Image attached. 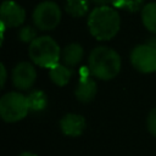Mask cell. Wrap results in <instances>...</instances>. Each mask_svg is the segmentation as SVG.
Wrapping results in <instances>:
<instances>
[{
  "instance_id": "obj_1",
  "label": "cell",
  "mask_w": 156,
  "mask_h": 156,
  "mask_svg": "<svg viewBox=\"0 0 156 156\" xmlns=\"http://www.w3.org/2000/svg\"><path fill=\"white\" fill-rule=\"evenodd\" d=\"M121 20L118 12L110 6L95 7L88 17L90 34L98 40L112 39L119 29Z\"/></svg>"
},
{
  "instance_id": "obj_2",
  "label": "cell",
  "mask_w": 156,
  "mask_h": 156,
  "mask_svg": "<svg viewBox=\"0 0 156 156\" xmlns=\"http://www.w3.org/2000/svg\"><path fill=\"white\" fill-rule=\"evenodd\" d=\"M89 71L90 73L102 80L115 78L121 69V57L111 48L98 46L94 48L89 55Z\"/></svg>"
},
{
  "instance_id": "obj_3",
  "label": "cell",
  "mask_w": 156,
  "mask_h": 156,
  "mask_svg": "<svg viewBox=\"0 0 156 156\" xmlns=\"http://www.w3.org/2000/svg\"><path fill=\"white\" fill-rule=\"evenodd\" d=\"M28 55L35 65L45 68H52L58 65L60 46L50 37H39L29 44Z\"/></svg>"
},
{
  "instance_id": "obj_4",
  "label": "cell",
  "mask_w": 156,
  "mask_h": 156,
  "mask_svg": "<svg viewBox=\"0 0 156 156\" xmlns=\"http://www.w3.org/2000/svg\"><path fill=\"white\" fill-rule=\"evenodd\" d=\"M29 111L27 96L11 91L0 99V115L7 123H13L23 119Z\"/></svg>"
},
{
  "instance_id": "obj_5",
  "label": "cell",
  "mask_w": 156,
  "mask_h": 156,
  "mask_svg": "<svg viewBox=\"0 0 156 156\" xmlns=\"http://www.w3.org/2000/svg\"><path fill=\"white\" fill-rule=\"evenodd\" d=\"M33 21L40 30H52L61 21V10L54 1H43L34 9Z\"/></svg>"
},
{
  "instance_id": "obj_6",
  "label": "cell",
  "mask_w": 156,
  "mask_h": 156,
  "mask_svg": "<svg viewBox=\"0 0 156 156\" xmlns=\"http://www.w3.org/2000/svg\"><path fill=\"white\" fill-rule=\"evenodd\" d=\"M130 62L141 73L156 72V48L150 44H140L130 52Z\"/></svg>"
},
{
  "instance_id": "obj_7",
  "label": "cell",
  "mask_w": 156,
  "mask_h": 156,
  "mask_svg": "<svg viewBox=\"0 0 156 156\" xmlns=\"http://www.w3.org/2000/svg\"><path fill=\"white\" fill-rule=\"evenodd\" d=\"M26 18V12L22 6L12 0H5L1 4L0 20L1 24L5 27H18L23 23Z\"/></svg>"
},
{
  "instance_id": "obj_8",
  "label": "cell",
  "mask_w": 156,
  "mask_h": 156,
  "mask_svg": "<svg viewBox=\"0 0 156 156\" xmlns=\"http://www.w3.org/2000/svg\"><path fill=\"white\" fill-rule=\"evenodd\" d=\"M37 71L29 62H20L12 71L13 85L20 90H28L35 82Z\"/></svg>"
},
{
  "instance_id": "obj_9",
  "label": "cell",
  "mask_w": 156,
  "mask_h": 156,
  "mask_svg": "<svg viewBox=\"0 0 156 156\" xmlns=\"http://www.w3.org/2000/svg\"><path fill=\"white\" fill-rule=\"evenodd\" d=\"M85 118L77 113H67L60 121L61 130L65 135L68 136H78L85 129Z\"/></svg>"
},
{
  "instance_id": "obj_10",
  "label": "cell",
  "mask_w": 156,
  "mask_h": 156,
  "mask_svg": "<svg viewBox=\"0 0 156 156\" xmlns=\"http://www.w3.org/2000/svg\"><path fill=\"white\" fill-rule=\"evenodd\" d=\"M76 98L80 102H90L96 94V83L90 77H80L79 83L76 88Z\"/></svg>"
},
{
  "instance_id": "obj_11",
  "label": "cell",
  "mask_w": 156,
  "mask_h": 156,
  "mask_svg": "<svg viewBox=\"0 0 156 156\" xmlns=\"http://www.w3.org/2000/svg\"><path fill=\"white\" fill-rule=\"evenodd\" d=\"M83 57V48L77 43L68 44L62 51V60L66 66L73 67L80 62Z\"/></svg>"
},
{
  "instance_id": "obj_12",
  "label": "cell",
  "mask_w": 156,
  "mask_h": 156,
  "mask_svg": "<svg viewBox=\"0 0 156 156\" xmlns=\"http://www.w3.org/2000/svg\"><path fill=\"white\" fill-rule=\"evenodd\" d=\"M49 76H50V78H51V80H52L56 85L63 87V85H66V84L69 82V79H71V77H72V71H71L68 67H66V66L58 63V65H56L55 67L50 68Z\"/></svg>"
},
{
  "instance_id": "obj_13",
  "label": "cell",
  "mask_w": 156,
  "mask_h": 156,
  "mask_svg": "<svg viewBox=\"0 0 156 156\" xmlns=\"http://www.w3.org/2000/svg\"><path fill=\"white\" fill-rule=\"evenodd\" d=\"M141 20L146 29L156 33V2H149L141 9Z\"/></svg>"
},
{
  "instance_id": "obj_14",
  "label": "cell",
  "mask_w": 156,
  "mask_h": 156,
  "mask_svg": "<svg viewBox=\"0 0 156 156\" xmlns=\"http://www.w3.org/2000/svg\"><path fill=\"white\" fill-rule=\"evenodd\" d=\"M89 9L88 0H67L65 10L72 17H83Z\"/></svg>"
},
{
  "instance_id": "obj_15",
  "label": "cell",
  "mask_w": 156,
  "mask_h": 156,
  "mask_svg": "<svg viewBox=\"0 0 156 156\" xmlns=\"http://www.w3.org/2000/svg\"><path fill=\"white\" fill-rule=\"evenodd\" d=\"M29 110L32 111H43L48 105V96L41 90H34L27 96Z\"/></svg>"
},
{
  "instance_id": "obj_16",
  "label": "cell",
  "mask_w": 156,
  "mask_h": 156,
  "mask_svg": "<svg viewBox=\"0 0 156 156\" xmlns=\"http://www.w3.org/2000/svg\"><path fill=\"white\" fill-rule=\"evenodd\" d=\"M143 2L144 0H115L112 5L117 9H124L130 12H135L140 10V7L143 6Z\"/></svg>"
},
{
  "instance_id": "obj_17",
  "label": "cell",
  "mask_w": 156,
  "mask_h": 156,
  "mask_svg": "<svg viewBox=\"0 0 156 156\" xmlns=\"http://www.w3.org/2000/svg\"><path fill=\"white\" fill-rule=\"evenodd\" d=\"M18 37L24 43H32L37 39V30L30 26H26L20 30Z\"/></svg>"
},
{
  "instance_id": "obj_18",
  "label": "cell",
  "mask_w": 156,
  "mask_h": 156,
  "mask_svg": "<svg viewBox=\"0 0 156 156\" xmlns=\"http://www.w3.org/2000/svg\"><path fill=\"white\" fill-rule=\"evenodd\" d=\"M146 123H147V129H149V132H150L154 136H156V107L150 111V113H149V116H147Z\"/></svg>"
},
{
  "instance_id": "obj_19",
  "label": "cell",
  "mask_w": 156,
  "mask_h": 156,
  "mask_svg": "<svg viewBox=\"0 0 156 156\" xmlns=\"http://www.w3.org/2000/svg\"><path fill=\"white\" fill-rule=\"evenodd\" d=\"M0 71H1V88H4V85H5V82H6V68H5V66L1 63L0 65Z\"/></svg>"
},
{
  "instance_id": "obj_20",
  "label": "cell",
  "mask_w": 156,
  "mask_h": 156,
  "mask_svg": "<svg viewBox=\"0 0 156 156\" xmlns=\"http://www.w3.org/2000/svg\"><path fill=\"white\" fill-rule=\"evenodd\" d=\"M93 1L96 4H100L101 6H107L108 4H113L115 0H93Z\"/></svg>"
},
{
  "instance_id": "obj_21",
  "label": "cell",
  "mask_w": 156,
  "mask_h": 156,
  "mask_svg": "<svg viewBox=\"0 0 156 156\" xmlns=\"http://www.w3.org/2000/svg\"><path fill=\"white\" fill-rule=\"evenodd\" d=\"M18 156H37V155H35V154H32V152L26 151V152H22L21 155H18Z\"/></svg>"
}]
</instances>
